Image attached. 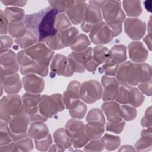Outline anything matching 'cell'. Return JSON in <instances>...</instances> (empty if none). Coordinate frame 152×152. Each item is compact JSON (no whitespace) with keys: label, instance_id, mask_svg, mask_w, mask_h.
<instances>
[{"label":"cell","instance_id":"6da1fadb","mask_svg":"<svg viewBox=\"0 0 152 152\" xmlns=\"http://www.w3.org/2000/svg\"><path fill=\"white\" fill-rule=\"evenodd\" d=\"M116 79L121 86L134 87L151 80V68L144 62H124L119 66Z\"/></svg>","mask_w":152,"mask_h":152},{"label":"cell","instance_id":"7a4b0ae2","mask_svg":"<svg viewBox=\"0 0 152 152\" xmlns=\"http://www.w3.org/2000/svg\"><path fill=\"white\" fill-rule=\"evenodd\" d=\"M63 96L59 93L41 96L39 109L41 114L46 118H50L65 109Z\"/></svg>","mask_w":152,"mask_h":152},{"label":"cell","instance_id":"3957f363","mask_svg":"<svg viewBox=\"0 0 152 152\" xmlns=\"http://www.w3.org/2000/svg\"><path fill=\"white\" fill-rule=\"evenodd\" d=\"M106 1H90L85 11L81 27L83 31L90 33L91 29L102 21V7Z\"/></svg>","mask_w":152,"mask_h":152},{"label":"cell","instance_id":"277c9868","mask_svg":"<svg viewBox=\"0 0 152 152\" xmlns=\"http://www.w3.org/2000/svg\"><path fill=\"white\" fill-rule=\"evenodd\" d=\"M23 112L21 97L17 94H8L0 101V119L8 122L11 117Z\"/></svg>","mask_w":152,"mask_h":152},{"label":"cell","instance_id":"5b68a950","mask_svg":"<svg viewBox=\"0 0 152 152\" xmlns=\"http://www.w3.org/2000/svg\"><path fill=\"white\" fill-rule=\"evenodd\" d=\"M65 129L72 140V146L75 148L84 147L90 140L85 131V124L76 119H71L65 125Z\"/></svg>","mask_w":152,"mask_h":152},{"label":"cell","instance_id":"8992f818","mask_svg":"<svg viewBox=\"0 0 152 152\" xmlns=\"http://www.w3.org/2000/svg\"><path fill=\"white\" fill-rule=\"evenodd\" d=\"M58 13L50 6L46 7L38 26V42H42L48 37L55 35L58 31L55 27V21Z\"/></svg>","mask_w":152,"mask_h":152},{"label":"cell","instance_id":"52a82bcc","mask_svg":"<svg viewBox=\"0 0 152 152\" xmlns=\"http://www.w3.org/2000/svg\"><path fill=\"white\" fill-rule=\"evenodd\" d=\"M30 122L28 114L24 111L11 117L8 121L9 131L14 141L28 136L27 131Z\"/></svg>","mask_w":152,"mask_h":152},{"label":"cell","instance_id":"ba28073f","mask_svg":"<svg viewBox=\"0 0 152 152\" xmlns=\"http://www.w3.org/2000/svg\"><path fill=\"white\" fill-rule=\"evenodd\" d=\"M102 17L108 24H122L126 16L121 8V1H106L102 7Z\"/></svg>","mask_w":152,"mask_h":152},{"label":"cell","instance_id":"9c48e42d","mask_svg":"<svg viewBox=\"0 0 152 152\" xmlns=\"http://www.w3.org/2000/svg\"><path fill=\"white\" fill-rule=\"evenodd\" d=\"M24 50L31 61L38 64L46 66H49L54 55L53 50L49 49L43 42H37Z\"/></svg>","mask_w":152,"mask_h":152},{"label":"cell","instance_id":"30bf717a","mask_svg":"<svg viewBox=\"0 0 152 152\" xmlns=\"http://www.w3.org/2000/svg\"><path fill=\"white\" fill-rule=\"evenodd\" d=\"M103 88L100 83L94 80L83 82L80 88V97L84 102L91 104L102 98Z\"/></svg>","mask_w":152,"mask_h":152},{"label":"cell","instance_id":"8fae6325","mask_svg":"<svg viewBox=\"0 0 152 152\" xmlns=\"http://www.w3.org/2000/svg\"><path fill=\"white\" fill-rule=\"evenodd\" d=\"M93 48L88 47L87 49L80 51H73L68 56L69 65L74 72L83 73L86 64L92 58Z\"/></svg>","mask_w":152,"mask_h":152},{"label":"cell","instance_id":"7c38bea8","mask_svg":"<svg viewBox=\"0 0 152 152\" xmlns=\"http://www.w3.org/2000/svg\"><path fill=\"white\" fill-rule=\"evenodd\" d=\"M114 37L113 31L105 21L96 24L90 31L89 37L95 45L107 44Z\"/></svg>","mask_w":152,"mask_h":152},{"label":"cell","instance_id":"4fadbf2b","mask_svg":"<svg viewBox=\"0 0 152 152\" xmlns=\"http://www.w3.org/2000/svg\"><path fill=\"white\" fill-rule=\"evenodd\" d=\"M88 4L85 1H67L65 14L72 24L77 25L81 23Z\"/></svg>","mask_w":152,"mask_h":152},{"label":"cell","instance_id":"5bb4252c","mask_svg":"<svg viewBox=\"0 0 152 152\" xmlns=\"http://www.w3.org/2000/svg\"><path fill=\"white\" fill-rule=\"evenodd\" d=\"M50 77H54L56 75L69 77L74 74L68 61L67 57L61 54H56L53 56L50 61Z\"/></svg>","mask_w":152,"mask_h":152},{"label":"cell","instance_id":"9a60e30c","mask_svg":"<svg viewBox=\"0 0 152 152\" xmlns=\"http://www.w3.org/2000/svg\"><path fill=\"white\" fill-rule=\"evenodd\" d=\"M124 30L131 39L138 40L145 33L146 24L137 18H128L124 22Z\"/></svg>","mask_w":152,"mask_h":152},{"label":"cell","instance_id":"2e32d148","mask_svg":"<svg viewBox=\"0 0 152 152\" xmlns=\"http://www.w3.org/2000/svg\"><path fill=\"white\" fill-rule=\"evenodd\" d=\"M81 84L76 80L71 81L66 90L63 93V99L65 107L66 109L71 110L75 108L80 102V88Z\"/></svg>","mask_w":152,"mask_h":152},{"label":"cell","instance_id":"e0dca14e","mask_svg":"<svg viewBox=\"0 0 152 152\" xmlns=\"http://www.w3.org/2000/svg\"><path fill=\"white\" fill-rule=\"evenodd\" d=\"M101 83L103 87L102 95V100L104 102L115 100L120 86L116 78L104 75L102 77Z\"/></svg>","mask_w":152,"mask_h":152},{"label":"cell","instance_id":"ac0fdd59","mask_svg":"<svg viewBox=\"0 0 152 152\" xmlns=\"http://www.w3.org/2000/svg\"><path fill=\"white\" fill-rule=\"evenodd\" d=\"M128 55L130 59L135 63H142L148 56L147 49L141 42L134 41L128 46Z\"/></svg>","mask_w":152,"mask_h":152},{"label":"cell","instance_id":"d6986e66","mask_svg":"<svg viewBox=\"0 0 152 152\" xmlns=\"http://www.w3.org/2000/svg\"><path fill=\"white\" fill-rule=\"evenodd\" d=\"M21 81L23 87L27 92L39 94L44 90V80L36 75L30 74L24 75Z\"/></svg>","mask_w":152,"mask_h":152},{"label":"cell","instance_id":"ffe728a7","mask_svg":"<svg viewBox=\"0 0 152 152\" xmlns=\"http://www.w3.org/2000/svg\"><path fill=\"white\" fill-rule=\"evenodd\" d=\"M22 81L18 73L8 75L1 76V85L4 91L8 94H15L21 89Z\"/></svg>","mask_w":152,"mask_h":152},{"label":"cell","instance_id":"44dd1931","mask_svg":"<svg viewBox=\"0 0 152 152\" xmlns=\"http://www.w3.org/2000/svg\"><path fill=\"white\" fill-rule=\"evenodd\" d=\"M101 108L108 121L119 122L122 120L121 116L120 105L116 102H104L102 104Z\"/></svg>","mask_w":152,"mask_h":152},{"label":"cell","instance_id":"7402d4cb","mask_svg":"<svg viewBox=\"0 0 152 152\" xmlns=\"http://www.w3.org/2000/svg\"><path fill=\"white\" fill-rule=\"evenodd\" d=\"M78 35L79 31L78 29L74 27H71L57 33V36L62 49L66 47H71L77 40Z\"/></svg>","mask_w":152,"mask_h":152},{"label":"cell","instance_id":"603a6c76","mask_svg":"<svg viewBox=\"0 0 152 152\" xmlns=\"http://www.w3.org/2000/svg\"><path fill=\"white\" fill-rule=\"evenodd\" d=\"M49 134L48 126L42 122H32L27 131L28 136L34 140L45 138Z\"/></svg>","mask_w":152,"mask_h":152},{"label":"cell","instance_id":"cb8c5ba5","mask_svg":"<svg viewBox=\"0 0 152 152\" xmlns=\"http://www.w3.org/2000/svg\"><path fill=\"white\" fill-rule=\"evenodd\" d=\"M45 10L46 8L42 9L37 12L26 15L24 19V23L26 24L27 30L34 33L37 36L39 24L45 12Z\"/></svg>","mask_w":152,"mask_h":152},{"label":"cell","instance_id":"d4e9b609","mask_svg":"<svg viewBox=\"0 0 152 152\" xmlns=\"http://www.w3.org/2000/svg\"><path fill=\"white\" fill-rule=\"evenodd\" d=\"M48 71L49 66L40 65L36 62L20 66V72L23 75L38 74L42 77H46Z\"/></svg>","mask_w":152,"mask_h":152},{"label":"cell","instance_id":"484cf974","mask_svg":"<svg viewBox=\"0 0 152 152\" xmlns=\"http://www.w3.org/2000/svg\"><path fill=\"white\" fill-rule=\"evenodd\" d=\"M85 131L90 140H97L103 135L104 124L98 122H88L85 125Z\"/></svg>","mask_w":152,"mask_h":152},{"label":"cell","instance_id":"4316f807","mask_svg":"<svg viewBox=\"0 0 152 152\" xmlns=\"http://www.w3.org/2000/svg\"><path fill=\"white\" fill-rule=\"evenodd\" d=\"M40 99L41 96L40 94L31 93L28 92H26L23 94L21 98L23 111L28 113L30 110L37 107L39 106Z\"/></svg>","mask_w":152,"mask_h":152},{"label":"cell","instance_id":"83f0119b","mask_svg":"<svg viewBox=\"0 0 152 152\" xmlns=\"http://www.w3.org/2000/svg\"><path fill=\"white\" fill-rule=\"evenodd\" d=\"M55 143L62 146L65 149L69 148L72 145V140L67 134L65 128H60L56 129L53 134Z\"/></svg>","mask_w":152,"mask_h":152},{"label":"cell","instance_id":"f1b7e54d","mask_svg":"<svg viewBox=\"0 0 152 152\" xmlns=\"http://www.w3.org/2000/svg\"><path fill=\"white\" fill-rule=\"evenodd\" d=\"M128 104L134 107H140L144 101L143 94L134 86H127Z\"/></svg>","mask_w":152,"mask_h":152},{"label":"cell","instance_id":"f546056e","mask_svg":"<svg viewBox=\"0 0 152 152\" xmlns=\"http://www.w3.org/2000/svg\"><path fill=\"white\" fill-rule=\"evenodd\" d=\"M122 6L128 17L135 18L142 12L141 2L140 1H123Z\"/></svg>","mask_w":152,"mask_h":152},{"label":"cell","instance_id":"4dcf8cb0","mask_svg":"<svg viewBox=\"0 0 152 152\" xmlns=\"http://www.w3.org/2000/svg\"><path fill=\"white\" fill-rule=\"evenodd\" d=\"M4 14L5 17L10 22L22 21L26 16L23 9L15 7H7L4 11Z\"/></svg>","mask_w":152,"mask_h":152},{"label":"cell","instance_id":"1f68e13d","mask_svg":"<svg viewBox=\"0 0 152 152\" xmlns=\"http://www.w3.org/2000/svg\"><path fill=\"white\" fill-rule=\"evenodd\" d=\"M109 51L110 59L116 62L118 64H122L126 60V48L125 45H115L112 47Z\"/></svg>","mask_w":152,"mask_h":152},{"label":"cell","instance_id":"d6a6232c","mask_svg":"<svg viewBox=\"0 0 152 152\" xmlns=\"http://www.w3.org/2000/svg\"><path fill=\"white\" fill-rule=\"evenodd\" d=\"M15 42L21 49H26L37 43L38 37L33 32L27 30L23 36L15 39Z\"/></svg>","mask_w":152,"mask_h":152},{"label":"cell","instance_id":"836d02e7","mask_svg":"<svg viewBox=\"0 0 152 152\" xmlns=\"http://www.w3.org/2000/svg\"><path fill=\"white\" fill-rule=\"evenodd\" d=\"M92 57L99 65H100L110 59V51L104 46L97 45L93 49Z\"/></svg>","mask_w":152,"mask_h":152},{"label":"cell","instance_id":"e575fe53","mask_svg":"<svg viewBox=\"0 0 152 152\" xmlns=\"http://www.w3.org/2000/svg\"><path fill=\"white\" fill-rule=\"evenodd\" d=\"M27 28L24 22H10L8 27V33L11 37L18 39L23 36L27 31Z\"/></svg>","mask_w":152,"mask_h":152},{"label":"cell","instance_id":"d590c367","mask_svg":"<svg viewBox=\"0 0 152 152\" xmlns=\"http://www.w3.org/2000/svg\"><path fill=\"white\" fill-rule=\"evenodd\" d=\"M1 67L7 68L14 66L17 64V55L12 50L8 49L1 53L0 56Z\"/></svg>","mask_w":152,"mask_h":152},{"label":"cell","instance_id":"8d00e7d4","mask_svg":"<svg viewBox=\"0 0 152 152\" xmlns=\"http://www.w3.org/2000/svg\"><path fill=\"white\" fill-rule=\"evenodd\" d=\"M100 141L107 150H115L119 147L121 144V138L118 136L105 134L100 138Z\"/></svg>","mask_w":152,"mask_h":152},{"label":"cell","instance_id":"74e56055","mask_svg":"<svg viewBox=\"0 0 152 152\" xmlns=\"http://www.w3.org/2000/svg\"><path fill=\"white\" fill-rule=\"evenodd\" d=\"M13 139L9 131L8 122L1 120L0 121V146L12 142Z\"/></svg>","mask_w":152,"mask_h":152},{"label":"cell","instance_id":"f35d334b","mask_svg":"<svg viewBox=\"0 0 152 152\" xmlns=\"http://www.w3.org/2000/svg\"><path fill=\"white\" fill-rule=\"evenodd\" d=\"M91 43L88 37L85 34H79L77 40L71 46L70 48L73 51L80 52L87 49L90 47Z\"/></svg>","mask_w":152,"mask_h":152},{"label":"cell","instance_id":"ab89813d","mask_svg":"<svg viewBox=\"0 0 152 152\" xmlns=\"http://www.w3.org/2000/svg\"><path fill=\"white\" fill-rule=\"evenodd\" d=\"M119 66V64L109 59L107 61L104 63L102 67L99 68V73H104V75L107 76H115L116 74Z\"/></svg>","mask_w":152,"mask_h":152},{"label":"cell","instance_id":"60d3db41","mask_svg":"<svg viewBox=\"0 0 152 152\" xmlns=\"http://www.w3.org/2000/svg\"><path fill=\"white\" fill-rule=\"evenodd\" d=\"M121 116L123 120L130 121L134 120L137 116V110L135 107L130 104L120 105Z\"/></svg>","mask_w":152,"mask_h":152},{"label":"cell","instance_id":"b9f144b4","mask_svg":"<svg viewBox=\"0 0 152 152\" xmlns=\"http://www.w3.org/2000/svg\"><path fill=\"white\" fill-rule=\"evenodd\" d=\"M71 22L64 13H59L57 14L55 21V27L58 31L71 27Z\"/></svg>","mask_w":152,"mask_h":152},{"label":"cell","instance_id":"7bdbcfd3","mask_svg":"<svg viewBox=\"0 0 152 152\" xmlns=\"http://www.w3.org/2000/svg\"><path fill=\"white\" fill-rule=\"evenodd\" d=\"M15 142L16 151H30L33 149L32 138L27 136Z\"/></svg>","mask_w":152,"mask_h":152},{"label":"cell","instance_id":"ee69618b","mask_svg":"<svg viewBox=\"0 0 152 152\" xmlns=\"http://www.w3.org/2000/svg\"><path fill=\"white\" fill-rule=\"evenodd\" d=\"M137 151H148L152 148V137H141L135 144Z\"/></svg>","mask_w":152,"mask_h":152},{"label":"cell","instance_id":"f6af8a7d","mask_svg":"<svg viewBox=\"0 0 152 152\" xmlns=\"http://www.w3.org/2000/svg\"><path fill=\"white\" fill-rule=\"evenodd\" d=\"M86 121L88 122H98L104 124L106 120L103 112L98 108L91 109L86 116Z\"/></svg>","mask_w":152,"mask_h":152},{"label":"cell","instance_id":"bcb514c9","mask_svg":"<svg viewBox=\"0 0 152 152\" xmlns=\"http://www.w3.org/2000/svg\"><path fill=\"white\" fill-rule=\"evenodd\" d=\"M87 109V105L84 102L80 101L79 104L75 108L69 110V115L74 119H83L86 116Z\"/></svg>","mask_w":152,"mask_h":152},{"label":"cell","instance_id":"7dc6e473","mask_svg":"<svg viewBox=\"0 0 152 152\" xmlns=\"http://www.w3.org/2000/svg\"><path fill=\"white\" fill-rule=\"evenodd\" d=\"M35 147L37 150L41 151H48L49 147L52 145V138L51 135L49 134V135L45 138L39 140H34Z\"/></svg>","mask_w":152,"mask_h":152},{"label":"cell","instance_id":"c3c4849f","mask_svg":"<svg viewBox=\"0 0 152 152\" xmlns=\"http://www.w3.org/2000/svg\"><path fill=\"white\" fill-rule=\"evenodd\" d=\"M125 125L124 120L119 122H108L106 124V130L107 131L114 132L115 134H120L124 129Z\"/></svg>","mask_w":152,"mask_h":152},{"label":"cell","instance_id":"681fc988","mask_svg":"<svg viewBox=\"0 0 152 152\" xmlns=\"http://www.w3.org/2000/svg\"><path fill=\"white\" fill-rule=\"evenodd\" d=\"M104 145L100 140H91L84 147V150L87 151H101L104 149Z\"/></svg>","mask_w":152,"mask_h":152},{"label":"cell","instance_id":"f907efd6","mask_svg":"<svg viewBox=\"0 0 152 152\" xmlns=\"http://www.w3.org/2000/svg\"><path fill=\"white\" fill-rule=\"evenodd\" d=\"M28 116L30 117L31 122H46L48 119L44 117L39 111V106L28 112Z\"/></svg>","mask_w":152,"mask_h":152},{"label":"cell","instance_id":"816d5d0a","mask_svg":"<svg viewBox=\"0 0 152 152\" xmlns=\"http://www.w3.org/2000/svg\"><path fill=\"white\" fill-rule=\"evenodd\" d=\"M0 40H1V48H0V51L1 53L8 50L11 48L13 44V40L12 38L7 35H2L0 37Z\"/></svg>","mask_w":152,"mask_h":152},{"label":"cell","instance_id":"f5cc1de1","mask_svg":"<svg viewBox=\"0 0 152 152\" xmlns=\"http://www.w3.org/2000/svg\"><path fill=\"white\" fill-rule=\"evenodd\" d=\"M0 34L1 36L5 35L8 32V27H9V21L5 17L4 11L1 10H0Z\"/></svg>","mask_w":152,"mask_h":152},{"label":"cell","instance_id":"db71d44e","mask_svg":"<svg viewBox=\"0 0 152 152\" xmlns=\"http://www.w3.org/2000/svg\"><path fill=\"white\" fill-rule=\"evenodd\" d=\"M67 1H49L50 7L53 8L58 14L63 13L65 11Z\"/></svg>","mask_w":152,"mask_h":152},{"label":"cell","instance_id":"11a10c76","mask_svg":"<svg viewBox=\"0 0 152 152\" xmlns=\"http://www.w3.org/2000/svg\"><path fill=\"white\" fill-rule=\"evenodd\" d=\"M151 107L149 106L141 120V125L144 128H147L151 126Z\"/></svg>","mask_w":152,"mask_h":152},{"label":"cell","instance_id":"9f6ffc18","mask_svg":"<svg viewBox=\"0 0 152 152\" xmlns=\"http://www.w3.org/2000/svg\"><path fill=\"white\" fill-rule=\"evenodd\" d=\"M138 90L143 94H145L148 96H151V80L144 82V83H141L138 84Z\"/></svg>","mask_w":152,"mask_h":152},{"label":"cell","instance_id":"6f0895ef","mask_svg":"<svg viewBox=\"0 0 152 152\" xmlns=\"http://www.w3.org/2000/svg\"><path fill=\"white\" fill-rule=\"evenodd\" d=\"M1 2L5 6H11V7H23L24 6L27 1H9V0H1Z\"/></svg>","mask_w":152,"mask_h":152},{"label":"cell","instance_id":"680465c9","mask_svg":"<svg viewBox=\"0 0 152 152\" xmlns=\"http://www.w3.org/2000/svg\"><path fill=\"white\" fill-rule=\"evenodd\" d=\"M99 65L92 58L86 64L85 68L88 72H94L97 69Z\"/></svg>","mask_w":152,"mask_h":152},{"label":"cell","instance_id":"91938a15","mask_svg":"<svg viewBox=\"0 0 152 152\" xmlns=\"http://www.w3.org/2000/svg\"><path fill=\"white\" fill-rule=\"evenodd\" d=\"M13 152L16 151V147L15 145V142L12 141V142L0 146V152Z\"/></svg>","mask_w":152,"mask_h":152},{"label":"cell","instance_id":"94428289","mask_svg":"<svg viewBox=\"0 0 152 152\" xmlns=\"http://www.w3.org/2000/svg\"><path fill=\"white\" fill-rule=\"evenodd\" d=\"M65 150V149L64 147L56 143L53 145H51L48 150L49 151H64Z\"/></svg>","mask_w":152,"mask_h":152},{"label":"cell","instance_id":"6125c7cd","mask_svg":"<svg viewBox=\"0 0 152 152\" xmlns=\"http://www.w3.org/2000/svg\"><path fill=\"white\" fill-rule=\"evenodd\" d=\"M141 137H152L151 126L143 129L141 132Z\"/></svg>","mask_w":152,"mask_h":152},{"label":"cell","instance_id":"be15d7a7","mask_svg":"<svg viewBox=\"0 0 152 152\" xmlns=\"http://www.w3.org/2000/svg\"><path fill=\"white\" fill-rule=\"evenodd\" d=\"M144 42L147 46L150 51L151 50V34H148L145 36L143 39Z\"/></svg>","mask_w":152,"mask_h":152},{"label":"cell","instance_id":"e7e4bbea","mask_svg":"<svg viewBox=\"0 0 152 152\" xmlns=\"http://www.w3.org/2000/svg\"><path fill=\"white\" fill-rule=\"evenodd\" d=\"M118 151H135V150L132 146L130 145H122L118 150Z\"/></svg>","mask_w":152,"mask_h":152}]
</instances>
